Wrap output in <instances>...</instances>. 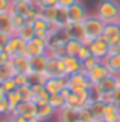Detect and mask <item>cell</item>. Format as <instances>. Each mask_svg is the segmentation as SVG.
<instances>
[{
	"mask_svg": "<svg viewBox=\"0 0 120 122\" xmlns=\"http://www.w3.org/2000/svg\"><path fill=\"white\" fill-rule=\"evenodd\" d=\"M94 13L106 25L117 23L120 20V0H99Z\"/></svg>",
	"mask_w": 120,
	"mask_h": 122,
	"instance_id": "6da1fadb",
	"label": "cell"
},
{
	"mask_svg": "<svg viewBox=\"0 0 120 122\" xmlns=\"http://www.w3.org/2000/svg\"><path fill=\"white\" fill-rule=\"evenodd\" d=\"M83 28H84V33H86V38H89L92 41V39H97L102 36L106 23L96 13H89L88 18L83 21Z\"/></svg>",
	"mask_w": 120,
	"mask_h": 122,
	"instance_id": "7a4b0ae2",
	"label": "cell"
},
{
	"mask_svg": "<svg viewBox=\"0 0 120 122\" xmlns=\"http://www.w3.org/2000/svg\"><path fill=\"white\" fill-rule=\"evenodd\" d=\"M67 86L72 91H75V93H80L83 90H92L94 88V85L89 81L88 75L83 73V72H78V73H73V75L68 76V85Z\"/></svg>",
	"mask_w": 120,
	"mask_h": 122,
	"instance_id": "3957f363",
	"label": "cell"
},
{
	"mask_svg": "<svg viewBox=\"0 0 120 122\" xmlns=\"http://www.w3.org/2000/svg\"><path fill=\"white\" fill-rule=\"evenodd\" d=\"M49 51V41L46 38H39L36 36L26 42V56L28 57H36V56H47Z\"/></svg>",
	"mask_w": 120,
	"mask_h": 122,
	"instance_id": "277c9868",
	"label": "cell"
},
{
	"mask_svg": "<svg viewBox=\"0 0 120 122\" xmlns=\"http://www.w3.org/2000/svg\"><path fill=\"white\" fill-rule=\"evenodd\" d=\"M65 34L68 39H76V41H81L83 44L89 46L91 44V39L86 38V33H84L83 23H68L67 26L63 28Z\"/></svg>",
	"mask_w": 120,
	"mask_h": 122,
	"instance_id": "5b68a950",
	"label": "cell"
},
{
	"mask_svg": "<svg viewBox=\"0 0 120 122\" xmlns=\"http://www.w3.org/2000/svg\"><path fill=\"white\" fill-rule=\"evenodd\" d=\"M119 86H120V75H112L110 73L106 80H102L99 85H96L92 88V93H94V96H97L101 93H114Z\"/></svg>",
	"mask_w": 120,
	"mask_h": 122,
	"instance_id": "8992f818",
	"label": "cell"
},
{
	"mask_svg": "<svg viewBox=\"0 0 120 122\" xmlns=\"http://www.w3.org/2000/svg\"><path fill=\"white\" fill-rule=\"evenodd\" d=\"M3 51L8 52L11 57L26 56V42H24L21 38H18L16 34H13V36H10L8 42L5 44V47H3Z\"/></svg>",
	"mask_w": 120,
	"mask_h": 122,
	"instance_id": "52a82bcc",
	"label": "cell"
},
{
	"mask_svg": "<svg viewBox=\"0 0 120 122\" xmlns=\"http://www.w3.org/2000/svg\"><path fill=\"white\" fill-rule=\"evenodd\" d=\"M37 114V103L36 101H21L18 104L16 109H13L11 112L8 114L11 119H15L16 116H24V117H36Z\"/></svg>",
	"mask_w": 120,
	"mask_h": 122,
	"instance_id": "ba28073f",
	"label": "cell"
},
{
	"mask_svg": "<svg viewBox=\"0 0 120 122\" xmlns=\"http://www.w3.org/2000/svg\"><path fill=\"white\" fill-rule=\"evenodd\" d=\"M89 49H91L92 57H96V59H99V60H104L106 57L109 56L110 44L101 36V38H97V39H92L91 44H89Z\"/></svg>",
	"mask_w": 120,
	"mask_h": 122,
	"instance_id": "9c48e42d",
	"label": "cell"
},
{
	"mask_svg": "<svg viewBox=\"0 0 120 122\" xmlns=\"http://www.w3.org/2000/svg\"><path fill=\"white\" fill-rule=\"evenodd\" d=\"M88 10L84 7L83 2H76L73 3L70 8H68V20H70V23H83L84 20L88 18Z\"/></svg>",
	"mask_w": 120,
	"mask_h": 122,
	"instance_id": "30bf717a",
	"label": "cell"
},
{
	"mask_svg": "<svg viewBox=\"0 0 120 122\" xmlns=\"http://www.w3.org/2000/svg\"><path fill=\"white\" fill-rule=\"evenodd\" d=\"M109 75H110V72H109V68H107V65H106L104 62H99L92 70L88 72V78H89V81H91L94 86L99 85L102 80H106Z\"/></svg>",
	"mask_w": 120,
	"mask_h": 122,
	"instance_id": "8fae6325",
	"label": "cell"
},
{
	"mask_svg": "<svg viewBox=\"0 0 120 122\" xmlns=\"http://www.w3.org/2000/svg\"><path fill=\"white\" fill-rule=\"evenodd\" d=\"M46 75H47V78H49V76H68L67 75V70H65L63 59L49 57V64H47Z\"/></svg>",
	"mask_w": 120,
	"mask_h": 122,
	"instance_id": "7c38bea8",
	"label": "cell"
},
{
	"mask_svg": "<svg viewBox=\"0 0 120 122\" xmlns=\"http://www.w3.org/2000/svg\"><path fill=\"white\" fill-rule=\"evenodd\" d=\"M67 85H68V76H49L46 80V83H44V86L50 94H55V93H60Z\"/></svg>",
	"mask_w": 120,
	"mask_h": 122,
	"instance_id": "4fadbf2b",
	"label": "cell"
},
{
	"mask_svg": "<svg viewBox=\"0 0 120 122\" xmlns=\"http://www.w3.org/2000/svg\"><path fill=\"white\" fill-rule=\"evenodd\" d=\"M10 65H11V68H13L15 73H31L29 57L28 56H15V57H11Z\"/></svg>",
	"mask_w": 120,
	"mask_h": 122,
	"instance_id": "5bb4252c",
	"label": "cell"
},
{
	"mask_svg": "<svg viewBox=\"0 0 120 122\" xmlns=\"http://www.w3.org/2000/svg\"><path fill=\"white\" fill-rule=\"evenodd\" d=\"M57 122H80V111L65 106L60 111H57Z\"/></svg>",
	"mask_w": 120,
	"mask_h": 122,
	"instance_id": "9a60e30c",
	"label": "cell"
},
{
	"mask_svg": "<svg viewBox=\"0 0 120 122\" xmlns=\"http://www.w3.org/2000/svg\"><path fill=\"white\" fill-rule=\"evenodd\" d=\"M47 64H49V56L29 57V67H31V73H44V75H46Z\"/></svg>",
	"mask_w": 120,
	"mask_h": 122,
	"instance_id": "2e32d148",
	"label": "cell"
},
{
	"mask_svg": "<svg viewBox=\"0 0 120 122\" xmlns=\"http://www.w3.org/2000/svg\"><path fill=\"white\" fill-rule=\"evenodd\" d=\"M102 38L106 39L109 44H117L120 42V29L117 23H110V25H106L104 33H102Z\"/></svg>",
	"mask_w": 120,
	"mask_h": 122,
	"instance_id": "e0dca14e",
	"label": "cell"
},
{
	"mask_svg": "<svg viewBox=\"0 0 120 122\" xmlns=\"http://www.w3.org/2000/svg\"><path fill=\"white\" fill-rule=\"evenodd\" d=\"M63 59V64H65V70H67V75H73V73H78L81 72V67H83V62L75 56H65L62 57Z\"/></svg>",
	"mask_w": 120,
	"mask_h": 122,
	"instance_id": "ac0fdd59",
	"label": "cell"
},
{
	"mask_svg": "<svg viewBox=\"0 0 120 122\" xmlns=\"http://www.w3.org/2000/svg\"><path fill=\"white\" fill-rule=\"evenodd\" d=\"M54 116H57V111L50 106V103H41V104H37V114H36V117L41 122L50 121Z\"/></svg>",
	"mask_w": 120,
	"mask_h": 122,
	"instance_id": "d6986e66",
	"label": "cell"
},
{
	"mask_svg": "<svg viewBox=\"0 0 120 122\" xmlns=\"http://www.w3.org/2000/svg\"><path fill=\"white\" fill-rule=\"evenodd\" d=\"M0 33H5L8 36L16 34V31L13 28V23H11V11L0 13Z\"/></svg>",
	"mask_w": 120,
	"mask_h": 122,
	"instance_id": "ffe728a7",
	"label": "cell"
},
{
	"mask_svg": "<svg viewBox=\"0 0 120 122\" xmlns=\"http://www.w3.org/2000/svg\"><path fill=\"white\" fill-rule=\"evenodd\" d=\"M102 62L107 65V68H109V72H110L112 75H120V52L109 54Z\"/></svg>",
	"mask_w": 120,
	"mask_h": 122,
	"instance_id": "44dd1931",
	"label": "cell"
},
{
	"mask_svg": "<svg viewBox=\"0 0 120 122\" xmlns=\"http://www.w3.org/2000/svg\"><path fill=\"white\" fill-rule=\"evenodd\" d=\"M88 107H89V111L92 112L94 116V121L96 122H101L102 117H104V111H106V104L99 101V99H96V98H92L91 103L88 104Z\"/></svg>",
	"mask_w": 120,
	"mask_h": 122,
	"instance_id": "7402d4cb",
	"label": "cell"
},
{
	"mask_svg": "<svg viewBox=\"0 0 120 122\" xmlns=\"http://www.w3.org/2000/svg\"><path fill=\"white\" fill-rule=\"evenodd\" d=\"M33 88V93H34V101L37 104L41 103H49V98H50V93L46 90L44 85H31Z\"/></svg>",
	"mask_w": 120,
	"mask_h": 122,
	"instance_id": "603a6c76",
	"label": "cell"
},
{
	"mask_svg": "<svg viewBox=\"0 0 120 122\" xmlns=\"http://www.w3.org/2000/svg\"><path fill=\"white\" fill-rule=\"evenodd\" d=\"M54 25H57L60 29H63L68 23H70V20H68V8H65V7H57V13H55V20L52 21Z\"/></svg>",
	"mask_w": 120,
	"mask_h": 122,
	"instance_id": "cb8c5ba5",
	"label": "cell"
},
{
	"mask_svg": "<svg viewBox=\"0 0 120 122\" xmlns=\"http://www.w3.org/2000/svg\"><path fill=\"white\" fill-rule=\"evenodd\" d=\"M33 26H34V31H36V36H39V38H46L47 39V31H49V21H46V20L42 18V16H39V18H36L33 23H31ZM49 41V39H47Z\"/></svg>",
	"mask_w": 120,
	"mask_h": 122,
	"instance_id": "d4e9b609",
	"label": "cell"
},
{
	"mask_svg": "<svg viewBox=\"0 0 120 122\" xmlns=\"http://www.w3.org/2000/svg\"><path fill=\"white\" fill-rule=\"evenodd\" d=\"M16 36L21 38L24 42H29L31 39L36 38V31H34V26L31 25V23H26L24 26H21V28L16 31Z\"/></svg>",
	"mask_w": 120,
	"mask_h": 122,
	"instance_id": "484cf974",
	"label": "cell"
},
{
	"mask_svg": "<svg viewBox=\"0 0 120 122\" xmlns=\"http://www.w3.org/2000/svg\"><path fill=\"white\" fill-rule=\"evenodd\" d=\"M101 122H120V117L117 114V106L115 103L106 104V111H104V117Z\"/></svg>",
	"mask_w": 120,
	"mask_h": 122,
	"instance_id": "4316f807",
	"label": "cell"
},
{
	"mask_svg": "<svg viewBox=\"0 0 120 122\" xmlns=\"http://www.w3.org/2000/svg\"><path fill=\"white\" fill-rule=\"evenodd\" d=\"M83 46V42L81 41H76V39H68L67 41V44H65V51H67V56H78V52H80V49Z\"/></svg>",
	"mask_w": 120,
	"mask_h": 122,
	"instance_id": "83f0119b",
	"label": "cell"
},
{
	"mask_svg": "<svg viewBox=\"0 0 120 122\" xmlns=\"http://www.w3.org/2000/svg\"><path fill=\"white\" fill-rule=\"evenodd\" d=\"M49 103H50V106H52L55 111H60L62 107H65V106H67V99H65L60 93H55V94H50Z\"/></svg>",
	"mask_w": 120,
	"mask_h": 122,
	"instance_id": "f1b7e54d",
	"label": "cell"
},
{
	"mask_svg": "<svg viewBox=\"0 0 120 122\" xmlns=\"http://www.w3.org/2000/svg\"><path fill=\"white\" fill-rule=\"evenodd\" d=\"M13 76H15V72H13V68L10 65V62L0 65V81H2V83H3L5 80H8V78H13Z\"/></svg>",
	"mask_w": 120,
	"mask_h": 122,
	"instance_id": "f546056e",
	"label": "cell"
},
{
	"mask_svg": "<svg viewBox=\"0 0 120 122\" xmlns=\"http://www.w3.org/2000/svg\"><path fill=\"white\" fill-rule=\"evenodd\" d=\"M7 99H8V104H10V112H11L13 109H16L18 104L23 101L18 91H11V93H8V94H7Z\"/></svg>",
	"mask_w": 120,
	"mask_h": 122,
	"instance_id": "4dcf8cb0",
	"label": "cell"
},
{
	"mask_svg": "<svg viewBox=\"0 0 120 122\" xmlns=\"http://www.w3.org/2000/svg\"><path fill=\"white\" fill-rule=\"evenodd\" d=\"M16 91L19 93L23 101H34V93H33V88L31 86H18Z\"/></svg>",
	"mask_w": 120,
	"mask_h": 122,
	"instance_id": "1f68e13d",
	"label": "cell"
},
{
	"mask_svg": "<svg viewBox=\"0 0 120 122\" xmlns=\"http://www.w3.org/2000/svg\"><path fill=\"white\" fill-rule=\"evenodd\" d=\"M99 62H102V60H99V59H96V57H92V56H91V57H88L86 60H83V67H81V72L88 75V72H89V70H92V68L97 65Z\"/></svg>",
	"mask_w": 120,
	"mask_h": 122,
	"instance_id": "d6a6232c",
	"label": "cell"
},
{
	"mask_svg": "<svg viewBox=\"0 0 120 122\" xmlns=\"http://www.w3.org/2000/svg\"><path fill=\"white\" fill-rule=\"evenodd\" d=\"M10 114V104L7 99V94L0 91V117H5Z\"/></svg>",
	"mask_w": 120,
	"mask_h": 122,
	"instance_id": "836d02e7",
	"label": "cell"
},
{
	"mask_svg": "<svg viewBox=\"0 0 120 122\" xmlns=\"http://www.w3.org/2000/svg\"><path fill=\"white\" fill-rule=\"evenodd\" d=\"M11 23H13L15 31H18L21 26H24V25L28 23V20L24 18V16H21V15H18V13H13V11H11Z\"/></svg>",
	"mask_w": 120,
	"mask_h": 122,
	"instance_id": "e575fe53",
	"label": "cell"
},
{
	"mask_svg": "<svg viewBox=\"0 0 120 122\" xmlns=\"http://www.w3.org/2000/svg\"><path fill=\"white\" fill-rule=\"evenodd\" d=\"M16 86H31L29 83V73H15L13 76Z\"/></svg>",
	"mask_w": 120,
	"mask_h": 122,
	"instance_id": "d590c367",
	"label": "cell"
},
{
	"mask_svg": "<svg viewBox=\"0 0 120 122\" xmlns=\"http://www.w3.org/2000/svg\"><path fill=\"white\" fill-rule=\"evenodd\" d=\"M16 90H18V86H16V83H15L13 78H8V80H5V81L2 83V91L5 94L11 93V91H16Z\"/></svg>",
	"mask_w": 120,
	"mask_h": 122,
	"instance_id": "8d00e7d4",
	"label": "cell"
},
{
	"mask_svg": "<svg viewBox=\"0 0 120 122\" xmlns=\"http://www.w3.org/2000/svg\"><path fill=\"white\" fill-rule=\"evenodd\" d=\"M80 122H96L94 121V116L89 111V107L86 106L83 109H80Z\"/></svg>",
	"mask_w": 120,
	"mask_h": 122,
	"instance_id": "74e56055",
	"label": "cell"
},
{
	"mask_svg": "<svg viewBox=\"0 0 120 122\" xmlns=\"http://www.w3.org/2000/svg\"><path fill=\"white\" fill-rule=\"evenodd\" d=\"M41 10L49 8V7H58V0H36L34 2Z\"/></svg>",
	"mask_w": 120,
	"mask_h": 122,
	"instance_id": "f35d334b",
	"label": "cell"
},
{
	"mask_svg": "<svg viewBox=\"0 0 120 122\" xmlns=\"http://www.w3.org/2000/svg\"><path fill=\"white\" fill-rule=\"evenodd\" d=\"M91 56H92V54H91V49H89V46H86V44H83L76 57H78V59H80V60L83 62V60H86L88 57H91Z\"/></svg>",
	"mask_w": 120,
	"mask_h": 122,
	"instance_id": "ab89813d",
	"label": "cell"
},
{
	"mask_svg": "<svg viewBox=\"0 0 120 122\" xmlns=\"http://www.w3.org/2000/svg\"><path fill=\"white\" fill-rule=\"evenodd\" d=\"M96 99H99V101H102L104 104H112L114 103V94L112 93H101L97 94V96H94Z\"/></svg>",
	"mask_w": 120,
	"mask_h": 122,
	"instance_id": "60d3db41",
	"label": "cell"
},
{
	"mask_svg": "<svg viewBox=\"0 0 120 122\" xmlns=\"http://www.w3.org/2000/svg\"><path fill=\"white\" fill-rule=\"evenodd\" d=\"M11 0H0V13L3 11H10L11 10Z\"/></svg>",
	"mask_w": 120,
	"mask_h": 122,
	"instance_id": "b9f144b4",
	"label": "cell"
},
{
	"mask_svg": "<svg viewBox=\"0 0 120 122\" xmlns=\"http://www.w3.org/2000/svg\"><path fill=\"white\" fill-rule=\"evenodd\" d=\"M13 121L15 122H41L37 117H31V119H29V117H24V116H16Z\"/></svg>",
	"mask_w": 120,
	"mask_h": 122,
	"instance_id": "7bdbcfd3",
	"label": "cell"
},
{
	"mask_svg": "<svg viewBox=\"0 0 120 122\" xmlns=\"http://www.w3.org/2000/svg\"><path fill=\"white\" fill-rule=\"evenodd\" d=\"M76 2H78V0H58V5H60V7H65V8H70Z\"/></svg>",
	"mask_w": 120,
	"mask_h": 122,
	"instance_id": "ee69618b",
	"label": "cell"
},
{
	"mask_svg": "<svg viewBox=\"0 0 120 122\" xmlns=\"http://www.w3.org/2000/svg\"><path fill=\"white\" fill-rule=\"evenodd\" d=\"M8 39H10L8 34H5V33H0V46L5 47V44L8 42Z\"/></svg>",
	"mask_w": 120,
	"mask_h": 122,
	"instance_id": "f6af8a7d",
	"label": "cell"
},
{
	"mask_svg": "<svg viewBox=\"0 0 120 122\" xmlns=\"http://www.w3.org/2000/svg\"><path fill=\"white\" fill-rule=\"evenodd\" d=\"M0 122H15L10 116H5V117H0Z\"/></svg>",
	"mask_w": 120,
	"mask_h": 122,
	"instance_id": "bcb514c9",
	"label": "cell"
},
{
	"mask_svg": "<svg viewBox=\"0 0 120 122\" xmlns=\"http://www.w3.org/2000/svg\"><path fill=\"white\" fill-rule=\"evenodd\" d=\"M13 3H21V2H26V3H34L36 0H11Z\"/></svg>",
	"mask_w": 120,
	"mask_h": 122,
	"instance_id": "7dc6e473",
	"label": "cell"
},
{
	"mask_svg": "<svg viewBox=\"0 0 120 122\" xmlns=\"http://www.w3.org/2000/svg\"><path fill=\"white\" fill-rule=\"evenodd\" d=\"M115 106H117V114H119V117H120V103H117Z\"/></svg>",
	"mask_w": 120,
	"mask_h": 122,
	"instance_id": "c3c4849f",
	"label": "cell"
},
{
	"mask_svg": "<svg viewBox=\"0 0 120 122\" xmlns=\"http://www.w3.org/2000/svg\"><path fill=\"white\" fill-rule=\"evenodd\" d=\"M117 25H119V29H120V20H119V21H117Z\"/></svg>",
	"mask_w": 120,
	"mask_h": 122,
	"instance_id": "681fc988",
	"label": "cell"
},
{
	"mask_svg": "<svg viewBox=\"0 0 120 122\" xmlns=\"http://www.w3.org/2000/svg\"><path fill=\"white\" fill-rule=\"evenodd\" d=\"M0 91H2V81H0ZM2 93H3V91H2Z\"/></svg>",
	"mask_w": 120,
	"mask_h": 122,
	"instance_id": "f907efd6",
	"label": "cell"
},
{
	"mask_svg": "<svg viewBox=\"0 0 120 122\" xmlns=\"http://www.w3.org/2000/svg\"><path fill=\"white\" fill-rule=\"evenodd\" d=\"M2 51H3V46H0V52H2Z\"/></svg>",
	"mask_w": 120,
	"mask_h": 122,
	"instance_id": "816d5d0a",
	"label": "cell"
}]
</instances>
